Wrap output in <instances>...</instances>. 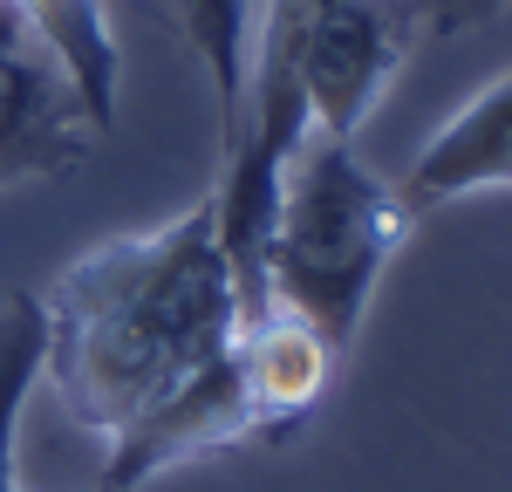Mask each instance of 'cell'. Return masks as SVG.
Listing matches in <instances>:
<instances>
[{"instance_id": "6da1fadb", "label": "cell", "mask_w": 512, "mask_h": 492, "mask_svg": "<svg viewBox=\"0 0 512 492\" xmlns=\"http://www.w3.org/2000/svg\"><path fill=\"white\" fill-rule=\"evenodd\" d=\"M48 356L62 410L96 438H130L144 417L185 397L239 335V281L219 240V199L205 192L151 233L89 246L48 294Z\"/></svg>"}, {"instance_id": "7a4b0ae2", "label": "cell", "mask_w": 512, "mask_h": 492, "mask_svg": "<svg viewBox=\"0 0 512 492\" xmlns=\"http://www.w3.org/2000/svg\"><path fill=\"white\" fill-rule=\"evenodd\" d=\"M417 226L390 178L355 158L349 137L308 130L301 151L280 171V199L260 246V287L267 308H287L315 328L335 356H349L362 315Z\"/></svg>"}, {"instance_id": "3957f363", "label": "cell", "mask_w": 512, "mask_h": 492, "mask_svg": "<svg viewBox=\"0 0 512 492\" xmlns=\"http://www.w3.org/2000/svg\"><path fill=\"white\" fill-rule=\"evenodd\" d=\"M89 137L96 123L82 117L62 62L35 41L28 14L0 0V192L76 171Z\"/></svg>"}, {"instance_id": "277c9868", "label": "cell", "mask_w": 512, "mask_h": 492, "mask_svg": "<svg viewBox=\"0 0 512 492\" xmlns=\"http://www.w3.org/2000/svg\"><path fill=\"white\" fill-rule=\"evenodd\" d=\"M485 185H512V76H499L485 96H472L458 117L417 151L410 178L396 185L410 212H431L444 199H465Z\"/></svg>"}, {"instance_id": "5b68a950", "label": "cell", "mask_w": 512, "mask_h": 492, "mask_svg": "<svg viewBox=\"0 0 512 492\" xmlns=\"http://www.w3.org/2000/svg\"><path fill=\"white\" fill-rule=\"evenodd\" d=\"M14 7L28 14L41 48L62 62L82 117L103 137L117 123V82H123V48H117V28H110L103 0H14Z\"/></svg>"}, {"instance_id": "8992f818", "label": "cell", "mask_w": 512, "mask_h": 492, "mask_svg": "<svg viewBox=\"0 0 512 492\" xmlns=\"http://www.w3.org/2000/svg\"><path fill=\"white\" fill-rule=\"evenodd\" d=\"M41 356H48V322H41V294H7L0 301V492L14 486V431H21V404L41 383Z\"/></svg>"}, {"instance_id": "52a82bcc", "label": "cell", "mask_w": 512, "mask_h": 492, "mask_svg": "<svg viewBox=\"0 0 512 492\" xmlns=\"http://www.w3.org/2000/svg\"><path fill=\"white\" fill-rule=\"evenodd\" d=\"M246 7L253 0H198L192 14H185L198 62L212 69V89H219V130L233 123L239 89H246V41H253V14Z\"/></svg>"}, {"instance_id": "ba28073f", "label": "cell", "mask_w": 512, "mask_h": 492, "mask_svg": "<svg viewBox=\"0 0 512 492\" xmlns=\"http://www.w3.org/2000/svg\"><path fill=\"white\" fill-rule=\"evenodd\" d=\"M512 0H417V14H424V28L431 35H472L485 28L492 14H506Z\"/></svg>"}, {"instance_id": "9c48e42d", "label": "cell", "mask_w": 512, "mask_h": 492, "mask_svg": "<svg viewBox=\"0 0 512 492\" xmlns=\"http://www.w3.org/2000/svg\"><path fill=\"white\" fill-rule=\"evenodd\" d=\"M178 7H185V14H192V7H198V0H178Z\"/></svg>"}]
</instances>
